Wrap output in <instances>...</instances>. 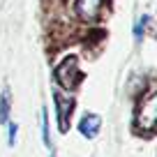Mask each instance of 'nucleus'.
<instances>
[{
    "label": "nucleus",
    "instance_id": "nucleus-4",
    "mask_svg": "<svg viewBox=\"0 0 157 157\" xmlns=\"http://www.w3.org/2000/svg\"><path fill=\"white\" fill-rule=\"evenodd\" d=\"M104 0H76V16L81 21H95Z\"/></svg>",
    "mask_w": 157,
    "mask_h": 157
},
{
    "label": "nucleus",
    "instance_id": "nucleus-3",
    "mask_svg": "<svg viewBox=\"0 0 157 157\" xmlns=\"http://www.w3.org/2000/svg\"><path fill=\"white\" fill-rule=\"evenodd\" d=\"M53 102H56V111H58V129L67 132V120L72 116V99H65L60 93H53Z\"/></svg>",
    "mask_w": 157,
    "mask_h": 157
},
{
    "label": "nucleus",
    "instance_id": "nucleus-9",
    "mask_svg": "<svg viewBox=\"0 0 157 157\" xmlns=\"http://www.w3.org/2000/svg\"><path fill=\"white\" fill-rule=\"evenodd\" d=\"M10 125V129H7V146H12L14 148L16 146V134H19V125L12 120V123H7Z\"/></svg>",
    "mask_w": 157,
    "mask_h": 157
},
{
    "label": "nucleus",
    "instance_id": "nucleus-6",
    "mask_svg": "<svg viewBox=\"0 0 157 157\" xmlns=\"http://www.w3.org/2000/svg\"><path fill=\"white\" fill-rule=\"evenodd\" d=\"M7 116H10V90H2V95H0V125H7Z\"/></svg>",
    "mask_w": 157,
    "mask_h": 157
},
{
    "label": "nucleus",
    "instance_id": "nucleus-7",
    "mask_svg": "<svg viewBox=\"0 0 157 157\" xmlns=\"http://www.w3.org/2000/svg\"><path fill=\"white\" fill-rule=\"evenodd\" d=\"M42 139H44V148L51 150V141H49V118H46V111L42 109Z\"/></svg>",
    "mask_w": 157,
    "mask_h": 157
},
{
    "label": "nucleus",
    "instance_id": "nucleus-2",
    "mask_svg": "<svg viewBox=\"0 0 157 157\" xmlns=\"http://www.w3.org/2000/svg\"><path fill=\"white\" fill-rule=\"evenodd\" d=\"M81 72H78V65H76V58H65L63 63L58 65L56 69V81L63 86L65 90H74L78 83H81Z\"/></svg>",
    "mask_w": 157,
    "mask_h": 157
},
{
    "label": "nucleus",
    "instance_id": "nucleus-1",
    "mask_svg": "<svg viewBox=\"0 0 157 157\" xmlns=\"http://www.w3.org/2000/svg\"><path fill=\"white\" fill-rule=\"evenodd\" d=\"M139 129L143 132H150V129L157 127V90L139 102V109H136V118H134Z\"/></svg>",
    "mask_w": 157,
    "mask_h": 157
},
{
    "label": "nucleus",
    "instance_id": "nucleus-5",
    "mask_svg": "<svg viewBox=\"0 0 157 157\" xmlns=\"http://www.w3.org/2000/svg\"><path fill=\"white\" fill-rule=\"evenodd\" d=\"M99 127H102V118L95 116V113H86L81 118V123H78V132L86 139H95L99 134Z\"/></svg>",
    "mask_w": 157,
    "mask_h": 157
},
{
    "label": "nucleus",
    "instance_id": "nucleus-8",
    "mask_svg": "<svg viewBox=\"0 0 157 157\" xmlns=\"http://www.w3.org/2000/svg\"><path fill=\"white\" fill-rule=\"evenodd\" d=\"M150 21V16H141V19L134 23V39L136 42H141V37H143V30H146V23Z\"/></svg>",
    "mask_w": 157,
    "mask_h": 157
}]
</instances>
